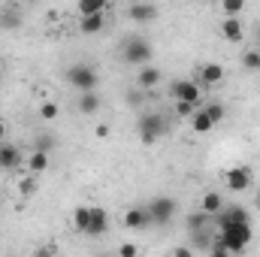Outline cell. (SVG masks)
I'll list each match as a JSON object with an SVG mask.
<instances>
[{
	"instance_id": "cell-17",
	"label": "cell",
	"mask_w": 260,
	"mask_h": 257,
	"mask_svg": "<svg viewBox=\"0 0 260 257\" xmlns=\"http://www.w3.org/2000/svg\"><path fill=\"white\" fill-rule=\"evenodd\" d=\"M21 164V154H18V148L15 145H0V170H15Z\"/></svg>"
},
{
	"instance_id": "cell-10",
	"label": "cell",
	"mask_w": 260,
	"mask_h": 257,
	"mask_svg": "<svg viewBox=\"0 0 260 257\" xmlns=\"http://www.w3.org/2000/svg\"><path fill=\"white\" fill-rule=\"evenodd\" d=\"M157 6L154 3H130V9H127V18L130 21H139V24H145V21H154L157 18Z\"/></svg>"
},
{
	"instance_id": "cell-13",
	"label": "cell",
	"mask_w": 260,
	"mask_h": 257,
	"mask_svg": "<svg viewBox=\"0 0 260 257\" xmlns=\"http://www.w3.org/2000/svg\"><path fill=\"white\" fill-rule=\"evenodd\" d=\"M103 12H109V0H79V18H91Z\"/></svg>"
},
{
	"instance_id": "cell-25",
	"label": "cell",
	"mask_w": 260,
	"mask_h": 257,
	"mask_svg": "<svg viewBox=\"0 0 260 257\" xmlns=\"http://www.w3.org/2000/svg\"><path fill=\"white\" fill-rule=\"evenodd\" d=\"M88 218H91V206H79V209L73 212V227H76L79 233H85V227H88Z\"/></svg>"
},
{
	"instance_id": "cell-4",
	"label": "cell",
	"mask_w": 260,
	"mask_h": 257,
	"mask_svg": "<svg viewBox=\"0 0 260 257\" xmlns=\"http://www.w3.org/2000/svg\"><path fill=\"white\" fill-rule=\"evenodd\" d=\"M124 61L133 67H148V61H151V43L142 40V37H130L124 43Z\"/></svg>"
},
{
	"instance_id": "cell-7",
	"label": "cell",
	"mask_w": 260,
	"mask_h": 257,
	"mask_svg": "<svg viewBox=\"0 0 260 257\" xmlns=\"http://www.w3.org/2000/svg\"><path fill=\"white\" fill-rule=\"evenodd\" d=\"M224 185H227V191H233V194L248 191V188H251V170H245V167H230V170L224 173Z\"/></svg>"
},
{
	"instance_id": "cell-8",
	"label": "cell",
	"mask_w": 260,
	"mask_h": 257,
	"mask_svg": "<svg viewBox=\"0 0 260 257\" xmlns=\"http://www.w3.org/2000/svg\"><path fill=\"white\" fill-rule=\"evenodd\" d=\"M227 79V70L221 64H215V61H209V64H203L200 70H197L194 82L200 85V88H206V85H221Z\"/></svg>"
},
{
	"instance_id": "cell-33",
	"label": "cell",
	"mask_w": 260,
	"mask_h": 257,
	"mask_svg": "<svg viewBox=\"0 0 260 257\" xmlns=\"http://www.w3.org/2000/svg\"><path fill=\"white\" fill-rule=\"evenodd\" d=\"M173 257H194V251H191L188 245H179V248L173 251Z\"/></svg>"
},
{
	"instance_id": "cell-28",
	"label": "cell",
	"mask_w": 260,
	"mask_h": 257,
	"mask_svg": "<svg viewBox=\"0 0 260 257\" xmlns=\"http://www.w3.org/2000/svg\"><path fill=\"white\" fill-rule=\"evenodd\" d=\"M245 9V3L242 0H227V3H221V12L227 15V18H233V15H239Z\"/></svg>"
},
{
	"instance_id": "cell-30",
	"label": "cell",
	"mask_w": 260,
	"mask_h": 257,
	"mask_svg": "<svg viewBox=\"0 0 260 257\" xmlns=\"http://www.w3.org/2000/svg\"><path fill=\"white\" fill-rule=\"evenodd\" d=\"M118 257H139V248H136V242H121V248H118Z\"/></svg>"
},
{
	"instance_id": "cell-36",
	"label": "cell",
	"mask_w": 260,
	"mask_h": 257,
	"mask_svg": "<svg viewBox=\"0 0 260 257\" xmlns=\"http://www.w3.org/2000/svg\"><path fill=\"white\" fill-rule=\"evenodd\" d=\"M3 142H6V121L0 118V145H3Z\"/></svg>"
},
{
	"instance_id": "cell-34",
	"label": "cell",
	"mask_w": 260,
	"mask_h": 257,
	"mask_svg": "<svg viewBox=\"0 0 260 257\" xmlns=\"http://www.w3.org/2000/svg\"><path fill=\"white\" fill-rule=\"evenodd\" d=\"M209 257H233V254H227L224 248H218V245H212V248H209Z\"/></svg>"
},
{
	"instance_id": "cell-32",
	"label": "cell",
	"mask_w": 260,
	"mask_h": 257,
	"mask_svg": "<svg viewBox=\"0 0 260 257\" xmlns=\"http://www.w3.org/2000/svg\"><path fill=\"white\" fill-rule=\"evenodd\" d=\"M18 188H21V194H34V191H37V182H34V179H21V185H18Z\"/></svg>"
},
{
	"instance_id": "cell-20",
	"label": "cell",
	"mask_w": 260,
	"mask_h": 257,
	"mask_svg": "<svg viewBox=\"0 0 260 257\" xmlns=\"http://www.w3.org/2000/svg\"><path fill=\"white\" fill-rule=\"evenodd\" d=\"M0 27H9V30L21 27V15H18V6H3V9H0Z\"/></svg>"
},
{
	"instance_id": "cell-15",
	"label": "cell",
	"mask_w": 260,
	"mask_h": 257,
	"mask_svg": "<svg viewBox=\"0 0 260 257\" xmlns=\"http://www.w3.org/2000/svg\"><path fill=\"white\" fill-rule=\"evenodd\" d=\"M221 37H224L227 43H242V37H245L242 21H236V18H224V24H221Z\"/></svg>"
},
{
	"instance_id": "cell-35",
	"label": "cell",
	"mask_w": 260,
	"mask_h": 257,
	"mask_svg": "<svg viewBox=\"0 0 260 257\" xmlns=\"http://www.w3.org/2000/svg\"><path fill=\"white\" fill-rule=\"evenodd\" d=\"M94 133H97L100 139H106V136H109V127H106V124H97V130H94Z\"/></svg>"
},
{
	"instance_id": "cell-23",
	"label": "cell",
	"mask_w": 260,
	"mask_h": 257,
	"mask_svg": "<svg viewBox=\"0 0 260 257\" xmlns=\"http://www.w3.org/2000/svg\"><path fill=\"white\" fill-rule=\"evenodd\" d=\"M203 112L209 115V121H212V124H218V121H224V115H227V109H224V103H203Z\"/></svg>"
},
{
	"instance_id": "cell-31",
	"label": "cell",
	"mask_w": 260,
	"mask_h": 257,
	"mask_svg": "<svg viewBox=\"0 0 260 257\" xmlns=\"http://www.w3.org/2000/svg\"><path fill=\"white\" fill-rule=\"evenodd\" d=\"M197 109H200V106H188V103H176V112H179V115H191V118H194V112Z\"/></svg>"
},
{
	"instance_id": "cell-9",
	"label": "cell",
	"mask_w": 260,
	"mask_h": 257,
	"mask_svg": "<svg viewBox=\"0 0 260 257\" xmlns=\"http://www.w3.org/2000/svg\"><path fill=\"white\" fill-rule=\"evenodd\" d=\"M106 230H109V215H106V209H100V206H91V218H88L85 236H91V239H100Z\"/></svg>"
},
{
	"instance_id": "cell-5",
	"label": "cell",
	"mask_w": 260,
	"mask_h": 257,
	"mask_svg": "<svg viewBox=\"0 0 260 257\" xmlns=\"http://www.w3.org/2000/svg\"><path fill=\"white\" fill-rule=\"evenodd\" d=\"M148 218L154 221V224H170L173 218H176V200L173 197H154L151 203H148Z\"/></svg>"
},
{
	"instance_id": "cell-19",
	"label": "cell",
	"mask_w": 260,
	"mask_h": 257,
	"mask_svg": "<svg viewBox=\"0 0 260 257\" xmlns=\"http://www.w3.org/2000/svg\"><path fill=\"white\" fill-rule=\"evenodd\" d=\"M100 109V94L91 91V94H79V112L82 115H94Z\"/></svg>"
},
{
	"instance_id": "cell-1",
	"label": "cell",
	"mask_w": 260,
	"mask_h": 257,
	"mask_svg": "<svg viewBox=\"0 0 260 257\" xmlns=\"http://www.w3.org/2000/svg\"><path fill=\"white\" fill-rule=\"evenodd\" d=\"M251 242H254L251 224H218V239H215V245L224 248L227 254H242Z\"/></svg>"
},
{
	"instance_id": "cell-21",
	"label": "cell",
	"mask_w": 260,
	"mask_h": 257,
	"mask_svg": "<svg viewBox=\"0 0 260 257\" xmlns=\"http://www.w3.org/2000/svg\"><path fill=\"white\" fill-rule=\"evenodd\" d=\"M27 170H30V176L46 173V170H49V154H43V151H30V157H27Z\"/></svg>"
},
{
	"instance_id": "cell-14",
	"label": "cell",
	"mask_w": 260,
	"mask_h": 257,
	"mask_svg": "<svg viewBox=\"0 0 260 257\" xmlns=\"http://www.w3.org/2000/svg\"><path fill=\"white\" fill-rule=\"evenodd\" d=\"M145 224H151V218H148V209H127L124 212V227H130V230H142Z\"/></svg>"
},
{
	"instance_id": "cell-3",
	"label": "cell",
	"mask_w": 260,
	"mask_h": 257,
	"mask_svg": "<svg viewBox=\"0 0 260 257\" xmlns=\"http://www.w3.org/2000/svg\"><path fill=\"white\" fill-rule=\"evenodd\" d=\"M170 91H173L176 103H188V106H203V88L197 85L194 79H176Z\"/></svg>"
},
{
	"instance_id": "cell-11",
	"label": "cell",
	"mask_w": 260,
	"mask_h": 257,
	"mask_svg": "<svg viewBox=\"0 0 260 257\" xmlns=\"http://www.w3.org/2000/svg\"><path fill=\"white\" fill-rule=\"evenodd\" d=\"M200 212H203L206 218H218V215L224 212V200H221V194H215V191L203 194V200H200Z\"/></svg>"
},
{
	"instance_id": "cell-37",
	"label": "cell",
	"mask_w": 260,
	"mask_h": 257,
	"mask_svg": "<svg viewBox=\"0 0 260 257\" xmlns=\"http://www.w3.org/2000/svg\"><path fill=\"white\" fill-rule=\"evenodd\" d=\"M37 257H55V251H52V248H46V251H40Z\"/></svg>"
},
{
	"instance_id": "cell-27",
	"label": "cell",
	"mask_w": 260,
	"mask_h": 257,
	"mask_svg": "<svg viewBox=\"0 0 260 257\" xmlns=\"http://www.w3.org/2000/svg\"><path fill=\"white\" fill-rule=\"evenodd\" d=\"M58 112H61V106H58V103H52V100H46V103L40 106V118H43V121H55V118H58Z\"/></svg>"
},
{
	"instance_id": "cell-29",
	"label": "cell",
	"mask_w": 260,
	"mask_h": 257,
	"mask_svg": "<svg viewBox=\"0 0 260 257\" xmlns=\"http://www.w3.org/2000/svg\"><path fill=\"white\" fill-rule=\"evenodd\" d=\"M206 221H209V218H206L203 212H194V215L188 218V227H191V233H194V236L203 230V227H206Z\"/></svg>"
},
{
	"instance_id": "cell-16",
	"label": "cell",
	"mask_w": 260,
	"mask_h": 257,
	"mask_svg": "<svg viewBox=\"0 0 260 257\" xmlns=\"http://www.w3.org/2000/svg\"><path fill=\"white\" fill-rule=\"evenodd\" d=\"M136 82H139V88L151 91V88H157V85H160V70H157V67H142V70H139V76H136Z\"/></svg>"
},
{
	"instance_id": "cell-26",
	"label": "cell",
	"mask_w": 260,
	"mask_h": 257,
	"mask_svg": "<svg viewBox=\"0 0 260 257\" xmlns=\"http://www.w3.org/2000/svg\"><path fill=\"white\" fill-rule=\"evenodd\" d=\"M242 67H245V70H254V73H260V49H248V52L242 55Z\"/></svg>"
},
{
	"instance_id": "cell-22",
	"label": "cell",
	"mask_w": 260,
	"mask_h": 257,
	"mask_svg": "<svg viewBox=\"0 0 260 257\" xmlns=\"http://www.w3.org/2000/svg\"><path fill=\"white\" fill-rule=\"evenodd\" d=\"M191 127H194V133H209V130L215 127V124L209 121V115L203 112V106L194 112V118H191Z\"/></svg>"
},
{
	"instance_id": "cell-12",
	"label": "cell",
	"mask_w": 260,
	"mask_h": 257,
	"mask_svg": "<svg viewBox=\"0 0 260 257\" xmlns=\"http://www.w3.org/2000/svg\"><path fill=\"white\" fill-rule=\"evenodd\" d=\"M218 224H251L248 209L245 206H224V212L218 215Z\"/></svg>"
},
{
	"instance_id": "cell-24",
	"label": "cell",
	"mask_w": 260,
	"mask_h": 257,
	"mask_svg": "<svg viewBox=\"0 0 260 257\" xmlns=\"http://www.w3.org/2000/svg\"><path fill=\"white\" fill-rule=\"evenodd\" d=\"M55 145H58V139H55L52 133H40V136L34 139V151H43V154H49Z\"/></svg>"
},
{
	"instance_id": "cell-2",
	"label": "cell",
	"mask_w": 260,
	"mask_h": 257,
	"mask_svg": "<svg viewBox=\"0 0 260 257\" xmlns=\"http://www.w3.org/2000/svg\"><path fill=\"white\" fill-rule=\"evenodd\" d=\"M67 82L79 91V94H91V91H97V82H100V76H97V70L88 64H73L67 70Z\"/></svg>"
},
{
	"instance_id": "cell-6",
	"label": "cell",
	"mask_w": 260,
	"mask_h": 257,
	"mask_svg": "<svg viewBox=\"0 0 260 257\" xmlns=\"http://www.w3.org/2000/svg\"><path fill=\"white\" fill-rule=\"evenodd\" d=\"M164 136V115H142L139 118V139L145 145H154Z\"/></svg>"
},
{
	"instance_id": "cell-18",
	"label": "cell",
	"mask_w": 260,
	"mask_h": 257,
	"mask_svg": "<svg viewBox=\"0 0 260 257\" xmlns=\"http://www.w3.org/2000/svg\"><path fill=\"white\" fill-rule=\"evenodd\" d=\"M106 27V12L103 15H91V18H79V30L82 34H100Z\"/></svg>"
}]
</instances>
